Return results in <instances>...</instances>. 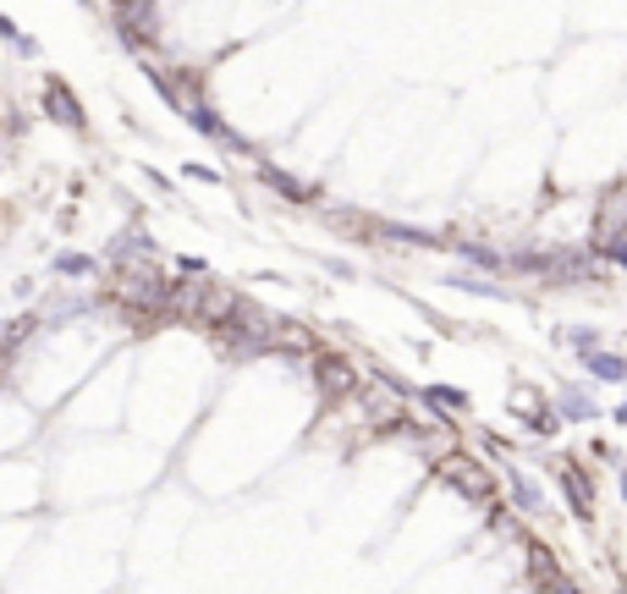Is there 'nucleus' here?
<instances>
[{
	"mask_svg": "<svg viewBox=\"0 0 627 594\" xmlns=\"http://www.w3.org/2000/svg\"><path fill=\"white\" fill-rule=\"evenodd\" d=\"M616 424H627V402H616Z\"/></svg>",
	"mask_w": 627,
	"mask_h": 594,
	"instance_id": "nucleus-18",
	"label": "nucleus"
},
{
	"mask_svg": "<svg viewBox=\"0 0 627 594\" xmlns=\"http://www.w3.org/2000/svg\"><path fill=\"white\" fill-rule=\"evenodd\" d=\"M556 418H573V424H578V418H594V396H589L584 386H562V391H556Z\"/></svg>",
	"mask_w": 627,
	"mask_h": 594,
	"instance_id": "nucleus-7",
	"label": "nucleus"
},
{
	"mask_svg": "<svg viewBox=\"0 0 627 594\" xmlns=\"http://www.w3.org/2000/svg\"><path fill=\"white\" fill-rule=\"evenodd\" d=\"M429 407H440V413H463L468 407V391H457V386H429V391H418Z\"/></svg>",
	"mask_w": 627,
	"mask_h": 594,
	"instance_id": "nucleus-9",
	"label": "nucleus"
},
{
	"mask_svg": "<svg viewBox=\"0 0 627 594\" xmlns=\"http://www.w3.org/2000/svg\"><path fill=\"white\" fill-rule=\"evenodd\" d=\"M562 490H567V501H573V513L578 518H594V490H589V473L584 468H562Z\"/></svg>",
	"mask_w": 627,
	"mask_h": 594,
	"instance_id": "nucleus-5",
	"label": "nucleus"
},
{
	"mask_svg": "<svg viewBox=\"0 0 627 594\" xmlns=\"http://www.w3.org/2000/svg\"><path fill=\"white\" fill-rule=\"evenodd\" d=\"M183 116H188V122H193V127H199L204 138H215V143H226V149H237V154L248 149V143H242V138H237V132H231V127H226V122H221V116H215V111H210V105L199 100V94H188Z\"/></svg>",
	"mask_w": 627,
	"mask_h": 594,
	"instance_id": "nucleus-2",
	"label": "nucleus"
},
{
	"mask_svg": "<svg viewBox=\"0 0 627 594\" xmlns=\"http://www.w3.org/2000/svg\"><path fill=\"white\" fill-rule=\"evenodd\" d=\"M45 116L55 122V127H72V132H83L88 122H83V105H77V94L66 89V83H45Z\"/></svg>",
	"mask_w": 627,
	"mask_h": 594,
	"instance_id": "nucleus-1",
	"label": "nucleus"
},
{
	"mask_svg": "<svg viewBox=\"0 0 627 594\" xmlns=\"http://www.w3.org/2000/svg\"><path fill=\"white\" fill-rule=\"evenodd\" d=\"M34 330H39V319H34V314H17V319H7V325H0V364H7V358H17V347L28 342Z\"/></svg>",
	"mask_w": 627,
	"mask_h": 594,
	"instance_id": "nucleus-6",
	"label": "nucleus"
},
{
	"mask_svg": "<svg viewBox=\"0 0 627 594\" xmlns=\"http://www.w3.org/2000/svg\"><path fill=\"white\" fill-rule=\"evenodd\" d=\"M457 260H468L474 270H501V253L485 242H457Z\"/></svg>",
	"mask_w": 627,
	"mask_h": 594,
	"instance_id": "nucleus-10",
	"label": "nucleus"
},
{
	"mask_svg": "<svg viewBox=\"0 0 627 594\" xmlns=\"http://www.w3.org/2000/svg\"><path fill=\"white\" fill-rule=\"evenodd\" d=\"M622 501H627V468H622Z\"/></svg>",
	"mask_w": 627,
	"mask_h": 594,
	"instance_id": "nucleus-19",
	"label": "nucleus"
},
{
	"mask_svg": "<svg viewBox=\"0 0 627 594\" xmlns=\"http://www.w3.org/2000/svg\"><path fill=\"white\" fill-rule=\"evenodd\" d=\"M386 237H397V242H429V231H418V226H380Z\"/></svg>",
	"mask_w": 627,
	"mask_h": 594,
	"instance_id": "nucleus-16",
	"label": "nucleus"
},
{
	"mask_svg": "<svg viewBox=\"0 0 627 594\" xmlns=\"http://www.w3.org/2000/svg\"><path fill=\"white\" fill-rule=\"evenodd\" d=\"M556 336H562V342H573V347H578V353H589V347H600V336H594V330H589V325H562V330H556Z\"/></svg>",
	"mask_w": 627,
	"mask_h": 594,
	"instance_id": "nucleus-13",
	"label": "nucleus"
},
{
	"mask_svg": "<svg viewBox=\"0 0 627 594\" xmlns=\"http://www.w3.org/2000/svg\"><path fill=\"white\" fill-rule=\"evenodd\" d=\"M578 358H584V369H589L594 380H605V386H622V380H627V358H622V353L589 347V353H578Z\"/></svg>",
	"mask_w": 627,
	"mask_h": 594,
	"instance_id": "nucleus-3",
	"label": "nucleus"
},
{
	"mask_svg": "<svg viewBox=\"0 0 627 594\" xmlns=\"http://www.w3.org/2000/svg\"><path fill=\"white\" fill-rule=\"evenodd\" d=\"M0 39H7V45H12L17 55H34V50H39V45H34L28 34H17V28H12V17H0Z\"/></svg>",
	"mask_w": 627,
	"mask_h": 594,
	"instance_id": "nucleus-14",
	"label": "nucleus"
},
{
	"mask_svg": "<svg viewBox=\"0 0 627 594\" xmlns=\"http://www.w3.org/2000/svg\"><path fill=\"white\" fill-rule=\"evenodd\" d=\"M605 260L627 270V237H611V242H605Z\"/></svg>",
	"mask_w": 627,
	"mask_h": 594,
	"instance_id": "nucleus-17",
	"label": "nucleus"
},
{
	"mask_svg": "<svg viewBox=\"0 0 627 594\" xmlns=\"http://www.w3.org/2000/svg\"><path fill=\"white\" fill-rule=\"evenodd\" d=\"M271 188H276V193H287V199H309V188H303V182H292V177H281V172H271Z\"/></svg>",
	"mask_w": 627,
	"mask_h": 594,
	"instance_id": "nucleus-15",
	"label": "nucleus"
},
{
	"mask_svg": "<svg viewBox=\"0 0 627 594\" xmlns=\"http://www.w3.org/2000/svg\"><path fill=\"white\" fill-rule=\"evenodd\" d=\"M622 594H627V578H622Z\"/></svg>",
	"mask_w": 627,
	"mask_h": 594,
	"instance_id": "nucleus-20",
	"label": "nucleus"
},
{
	"mask_svg": "<svg viewBox=\"0 0 627 594\" xmlns=\"http://www.w3.org/2000/svg\"><path fill=\"white\" fill-rule=\"evenodd\" d=\"M446 287H457V292H474V298H501V287H496V281H485V276H468V270H452V276H446Z\"/></svg>",
	"mask_w": 627,
	"mask_h": 594,
	"instance_id": "nucleus-11",
	"label": "nucleus"
},
{
	"mask_svg": "<svg viewBox=\"0 0 627 594\" xmlns=\"http://www.w3.org/2000/svg\"><path fill=\"white\" fill-rule=\"evenodd\" d=\"M95 270H100V265L88 260V253H61V260H55V276H72V281H88Z\"/></svg>",
	"mask_w": 627,
	"mask_h": 594,
	"instance_id": "nucleus-12",
	"label": "nucleus"
},
{
	"mask_svg": "<svg viewBox=\"0 0 627 594\" xmlns=\"http://www.w3.org/2000/svg\"><path fill=\"white\" fill-rule=\"evenodd\" d=\"M446 484L463 490V495H485V490H490V484L479 479V468H474V463H446Z\"/></svg>",
	"mask_w": 627,
	"mask_h": 594,
	"instance_id": "nucleus-8",
	"label": "nucleus"
},
{
	"mask_svg": "<svg viewBox=\"0 0 627 594\" xmlns=\"http://www.w3.org/2000/svg\"><path fill=\"white\" fill-rule=\"evenodd\" d=\"M506 490H512V501L523 506V513H534V518H540L546 513V490L540 484H534L523 468H506Z\"/></svg>",
	"mask_w": 627,
	"mask_h": 594,
	"instance_id": "nucleus-4",
	"label": "nucleus"
}]
</instances>
